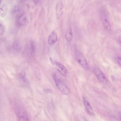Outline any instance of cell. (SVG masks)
Returning <instances> with one entry per match:
<instances>
[{
	"mask_svg": "<svg viewBox=\"0 0 121 121\" xmlns=\"http://www.w3.org/2000/svg\"><path fill=\"white\" fill-rule=\"evenodd\" d=\"M53 78L56 86L61 92L64 94H68L69 91L65 84L55 74H53Z\"/></svg>",
	"mask_w": 121,
	"mask_h": 121,
	"instance_id": "obj_1",
	"label": "cell"
},
{
	"mask_svg": "<svg viewBox=\"0 0 121 121\" xmlns=\"http://www.w3.org/2000/svg\"><path fill=\"white\" fill-rule=\"evenodd\" d=\"M74 54L75 58L77 61L85 69L88 70L89 69V66L82 55L76 49L75 50Z\"/></svg>",
	"mask_w": 121,
	"mask_h": 121,
	"instance_id": "obj_2",
	"label": "cell"
},
{
	"mask_svg": "<svg viewBox=\"0 0 121 121\" xmlns=\"http://www.w3.org/2000/svg\"><path fill=\"white\" fill-rule=\"evenodd\" d=\"M101 17L104 27L105 30L109 31L111 29V26L108 19V14L107 11L105 8L102 10Z\"/></svg>",
	"mask_w": 121,
	"mask_h": 121,
	"instance_id": "obj_3",
	"label": "cell"
},
{
	"mask_svg": "<svg viewBox=\"0 0 121 121\" xmlns=\"http://www.w3.org/2000/svg\"><path fill=\"white\" fill-rule=\"evenodd\" d=\"M28 22L27 17L25 13L18 14L16 17V24L18 26H22L26 25Z\"/></svg>",
	"mask_w": 121,
	"mask_h": 121,
	"instance_id": "obj_4",
	"label": "cell"
},
{
	"mask_svg": "<svg viewBox=\"0 0 121 121\" xmlns=\"http://www.w3.org/2000/svg\"><path fill=\"white\" fill-rule=\"evenodd\" d=\"M50 60L51 64L56 69L64 76H67V71L63 65L60 62L53 60L51 58H50Z\"/></svg>",
	"mask_w": 121,
	"mask_h": 121,
	"instance_id": "obj_5",
	"label": "cell"
},
{
	"mask_svg": "<svg viewBox=\"0 0 121 121\" xmlns=\"http://www.w3.org/2000/svg\"><path fill=\"white\" fill-rule=\"evenodd\" d=\"M94 72L99 82L103 83L107 82L105 75L100 69L96 68L94 70Z\"/></svg>",
	"mask_w": 121,
	"mask_h": 121,
	"instance_id": "obj_6",
	"label": "cell"
},
{
	"mask_svg": "<svg viewBox=\"0 0 121 121\" xmlns=\"http://www.w3.org/2000/svg\"><path fill=\"white\" fill-rule=\"evenodd\" d=\"M16 113L19 119L21 121L29 120V118L26 113L20 108L16 110Z\"/></svg>",
	"mask_w": 121,
	"mask_h": 121,
	"instance_id": "obj_7",
	"label": "cell"
},
{
	"mask_svg": "<svg viewBox=\"0 0 121 121\" xmlns=\"http://www.w3.org/2000/svg\"><path fill=\"white\" fill-rule=\"evenodd\" d=\"M57 35L54 31H52L49 35L48 40V44L50 45L54 44L57 39Z\"/></svg>",
	"mask_w": 121,
	"mask_h": 121,
	"instance_id": "obj_8",
	"label": "cell"
},
{
	"mask_svg": "<svg viewBox=\"0 0 121 121\" xmlns=\"http://www.w3.org/2000/svg\"><path fill=\"white\" fill-rule=\"evenodd\" d=\"M63 4L62 2L59 1L56 4V15L57 18H59L62 13Z\"/></svg>",
	"mask_w": 121,
	"mask_h": 121,
	"instance_id": "obj_9",
	"label": "cell"
},
{
	"mask_svg": "<svg viewBox=\"0 0 121 121\" xmlns=\"http://www.w3.org/2000/svg\"><path fill=\"white\" fill-rule=\"evenodd\" d=\"M83 100L84 105L86 111L88 113L92 114L93 113L92 108L86 98L84 96L83 97Z\"/></svg>",
	"mask_w": 121,
	"mask_h": 121,
	"instance_id": "obj_10",
	"label": "cell"
},
{
	"mask_svg": "<svg viewBox=\"0 0 121 121\" xmlns=\"http://www.w3.org/2000/svg\"><path fill=\"white\" fill-rule=\"evenodd\" d=\"M65 38L66 40L69 42L72 41L73 38V34L71 29L69 28L65 35Z\"/></svg>",
	"mask_w": 121,
	"mask_h": 121,
	"instance_id": "obj_11",
	"label": "cell"
},
{
	"mask_svg": "<svg viewBox=\"0 0 121 121\" xmlns=\"http://www.w3.org/2000/svg\"><path fill=\"white\" fill-rule=\"evenodd\" d=\"M7 10V7L5 4H3L0 7V16L2 17H4L5 16Z\"/></svg>",
	"mask_w": 121,
	"mask_h": 121,
	"instance_id": "obj_12",
	"label": "cell"
},
{
	"mask_svg": "<svg viewBox=\"0 0 121 121\" xmlns=\"http://www.w3.org/2000/svg\"><path fill=\"white\" fill-rule=\"evenodd\" d=\"M13 48L16 51H17L19 50V44L17 41H16L14 43L13 45Z\"/></svg>",
	"mask_w": 121,
	"mask_h": 121,
	"instance_id": "obj_13",
	"label": "cell"
},
{
	"mask_svg": "<svg viewBox=\"0 0 121 121\" xmlns=\"http://www.w3.org/2000/svg\"><path fill=\"white\" fill-rule=\"evenodd\" d=\"M30 47L31 52L32 54L34 53L35 52V47L34 43L32 42L30 43Z\"/></svg>",
	"mask_w": 121,
	"mask_h": 121,
	"instance_id": "obj_14",
	"label": "cell"
},
{
	"mask_svg": "<svg viewBox=\"0 0 121 121\" xmlns=\"http://www.w3.org/2000/svg\"><path fill=\"white\" fill-rule=\"evenodd\" d=\"M4 31V28L3 26L0 24V36L3 35Z\"/></svg>",
	"mask_w": 121,
	"mask_h": 121,
	"instance_id": "obj_15",
	"label": "cell"
},
{
	"mask_svg": "<svg viewBox=\"0 0 121 121\" xmlns=\"http://www.w3.org/2000/svg\"><path fill=\"white\" fill-rule=\"evenodd\" d=\"M19 8L18 7L16 6L14 7L13 9V13H15L18 12L19 11Z\"/></svg>",
	"mask_w": 121,
	"mask_h": 121,
	"instance_id": "obj_16",
	"label": "cell"
},
{
	"mask_svg": "<svg viewBox=\"0 0 121 121\" xmlns=\"http://www.w3.org/2000/svg\"><path fill=\"white\" fill-rule=\"evenodd\" d=\"M117 62L121 66V58L119 57L117 59Z\"/></svg>",
	"mask_w": 121,
	"mask_h": 121,
	"instance_id": "obj_17",
	"label": "cell"
},
{
	"mask_svg": "<svg viewBox=\"0 0 121 121\" xmlns=\"http://www.w3.org/2000/svg\"><path fill=\"white\" fill-rule=\"evenodd\" d=\"M35 3L36 4L39 3L41 0H34Z\"/></svg>",
	"mask_w": 121,
	"mask_h": 121,
	"instance_id": "obj_18",
	"label": "cell"
},
{
	"mask_svg": "<svg viewBox=\"0 0 121 121\" xmlns=\"http://www.w3.org/2000/svg\"><path fill=\"white\" fill-rule=\"evenodd\" d=\"M119 42H120V43L121 44V37H120L119 38Z\"/></svg>",
	"mask_w": 121,
	"mask_h": 121,
	"instance_id": "obj_19",
	"label": "cell"
},
{
	"mask_svg": "<svg viewBox=\"0 0 121 121\" xmlns=\"http://www.w3.org/2000/svg\"><path fill=\"white\" fill-rule=\"evenodd\" d=\"M119 116L120 119L121 120V113L119 114Z\"/></svg>",
	"mask_w": 121,
	"mask_h": 121,
	"instance_id": "obj_20",
	"label": "cell"
},
{
	"mask_svg": "<svg viewBox=\"0 0 121 121\" xmlns=\"http://www.w3.org/2000/svg\"><path fill=\"white\" fill-rule=\"evenodd\" d=\"M25 0H19V1L20 2H22L24 1Z\"/></svg>",
	"mask_w": 121,
	"mask_h": 121,
	"instance_id": "obj_21",
	"label": "cell"
},
{
	"mask_svg": "<svg viewBox=\"0 0 121 121\" xmlns=\"http://www.w3.org/2000/svg\"><path fill=\"white\" fill-rule=\"evenodd\" d=\"M0 0V3H1V2L3 0Z\"/></svg>",
	"mask_w": 121,
	"mask_h": 121,
	"instance_id": "obj_22",
	"label": "cell"
}]
</instances>
